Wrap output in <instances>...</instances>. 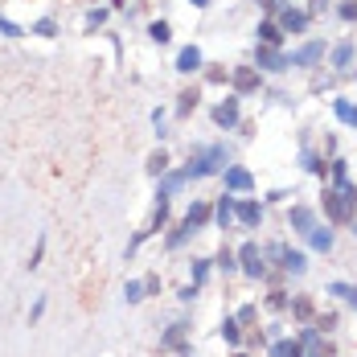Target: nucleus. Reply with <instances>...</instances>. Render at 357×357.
Here are the masks:
<instances>
[{"mask_svg": "<svg viewBox=\"0 0 357 357\" xmlns=\"http://www.w3.org/2000/svg\"><path fill=\"white\" fill-rule=\"evenodd\" d=\"M33 33H37V37H54V33H58V25H54L50 17H41V21L33 25Z\"/></svg>", "mask_w": 357, "mask_h": 357, "instance_id": "41", "label": "nucleus"}, {"mask_svg": "<svg viewBox=\"0 0 357 357\" xmlns=\"http://www.w3.org/2000/svg\"><path fill=\"white\" fill-rule=\"evenodd\" d=\"M197 296H202V287H197V284H185V287L177 291V300H181V304H193Z\"/></svg>", "mask_w": 357, "mask_h": 357, "instance_id": "40", "label": "nucleus"}, {"mask_svg": "<svg viewBox=\"0 0 357 357\" xmlns=\"http://www.w3.org/2000/svg\"><path fill=\"white\" fill-rule=\"evenodd\" d=\"M308 243H312V250H321V255H328L337 238H333V230H328V226H312V234H308Z\"/></svg>", "mask_w": 357, "mask_h": 357, "instance_id": "26", "label": "nucleus"}, {"mask_svg": "<svg viewBox=\"0 0 357 357\" xmlns=\"http://www.w3.org/2000/svg\"><path fill=\"white\" fill-rule=\"evenodd\" d=\"M169 214H173V210H169V197L156 193V210H152V222H148V234H160V230L169 226Z\"/></svg>", "mask_w": 357, "mask_h": 357, "instance_id": "23", "label": "nucleus"}, {"mask_svg": "<svg viewBox=\"0 0 357 357\" xmlns=\"http://www.w3.org/2000/svg\"><path fill=\"white\" fill-rule=\"evenodd\" d=\"M328 177H333V185H345V181H349V165H345L341 156H333V160H328Z\"/></svg>", "mask_w": 357, "mask_h": 357, "instance_id": "34", "label": "nucleus"}, {"mask_svg": "<svg viewBox=\"0 0 357 357\" xmlns=\"http://www.w3.org/2000/svg\"><path fill=\"white\" fill-rule=\"evenodd\" d=\"M300 165H304V173H308V177H317V181L328 177V160H324L321 152H312V148H304V152H300Z\"/></svg>", "mask_w": 357, "mask_h": 357, "instance_id": "14", "label": "nucleus"}, {"mask_svg": "<svg viewBox=\"0 0 357 357\" xmlns=\"http://www.w3.org/2000/svg\"><path fill=\"white\" fill-rule=\"evenodd\" d=\"M284 243H271V247H267V250H263V255H267V259H275V267H280V263H284Z\"/></svg>", "mask_w": 357, "mask_h": 357, "instance_id": "46", "label": "nucleus"}, {"mask_svg": "<svg viewBox=\"0 0 357 357\" xmlns=\"http://www.w3.org/2000/svg\"><path fill=\"white\" fill-rule=\"evenodd\" d=\"M333 66H337V70H349V66H354V45H349V41L333 50Z\"/></svg>", "mask_w": 357, "mask_h": 357, "instance_id": "32", "label": "nucleus"}, {"mask_svg": "<svg viewBox=\"0 0 357 357\" xmlns=\"http://www.w3.org/2000/svg\"><path fill=\"white\" fill-rule=\"evenodd\" d=\"M210 271H214V259H193V263H189V275H193V284L197 287L210 280Z\"/></svg>", "mask_w": 357, "mask_h": 357, "instance_id": "29", "label": "nucleus"}, {"mask_svg": "<svg viewBox=\"0 0 357 357\" xmlns=\"http://www.w3.org/2000/svg\"><path fill=\"white\" fill-rule=\"evenodd\" d=\"M321 8H328V0H312L308 4V13H321Z\"/></svg>", "mask_w": 357, "mask_h": 357, "instance_id": "50", "label": "nucleus"}, {"mask_svg": "<svg viewBox=\"0 0 357 357\" xmlns=\"http://www.w3.org/2000/svg\"><path fill=\"white\" fill-rule=\"evenodd\" d=\"M222 181H226V193H250L255 189V177H250V169H243V165H226L222 169Z\"/></svg>", "mask_w": 357, "mask_h": 357, "instance_id": "10", "label": "nucleus"}, {"mask_svg": "<svg viewBox=\"0 0 357 357\" xmlns=\"http://www.w3.org/2000/svg\"><path fill=\"white\" fill-rule=\"evenodd\" d=\"M291 317H296V321H312V317H317L312 300H308V296H291Z\"/></svg>", "mask_w": 357, "mask_h": 357, "instance_id": "28", "label": "nucleus"}, {"mask_svg": "<svg viewBox=\"0 0 357 357\" xmlns=\"http://www.w3.org/2000/svg\"><path fill=\"white\" fill-rule=\"evenodd\" d=\"M193 107H197V91H181L177 95V115H189Z\"/></svg>", "mask_w": 357, "mask_h": 357, "instance_id": "36", "label": "nucleus"}, {"mask_svg": "<svg viewBox=\"0 0 357 357\" xmlns=\"http://www.w3.org/2000/svg\"><path fill=\"white\" fill-rule=\"evenodd\" d=\"M238 271L247 280H267V255L259 250V243H243L238 247Z\"/></svg>", "mask_w": 357, "mask_h": 357, "instance_id": "3", "label": "nucleus"}, {"mask_svg": "<svg viewBox=\"0 0 357 357\" xmlns=\"http://www.w3.org/2000/svg\"><path fill=\"white\" fill-rule=\"evenodd\" d=\"M234 202H238V193H222L218 197V206H214V222L226 230L230 222H234Z\"/></svg>", "mask_w": 357, "mask_h": 357, "instance_id": "19", "label": "nucleus"}, {"mask_svg": "<svg viewBox=\"0 0 357 357\" xmlns=\"http://www.w3.org/2000/svg\"><path fill=\"white\" fill-rule=\"evenodd\" d=\"M41 259H45V234L37 238V247H33V255H29V263H25V267H29V271H37V267H41Z\"/></svg>", "mask_w": 357, "mask_h": 357, "instance_id": "37", "label": "nucleus"}, {"mask_svg": "<svg viewBox=\"0 0 357 357\" xmlns=\"http://www.w3.org/2000/svg\"><path fill=\"white\" fill-rule=\"evenodd\" d=\"M144 296H148L144 280H128V284H123V304H140Z\"/></svg>", "mask_w": 357, "mask_h": 357, "instance_id": "31", "label": "nucleus"}, {"mask_svg": "<svg viewBox=\"0 0 357 357\" xmlns=\"http://www.w3.org/2000/svg\"><path fill=\"white\" fill-rule=\"evenodd\" d=\"M259 4H263V8H275V4H280V0H259Z\"/></svg>", "mask_w": 357, "mask_h": 357, "instance_id": "52", "label": "nucleus"}, {"mask_svg": "<svg viewBox=\"0 0 357 357\" xmlns=\"http://www.w3.org/2000/svg\"><path fill=\"white\" fill-rule=\"evenodd\" d=\"M337 13H341V21H357V0H345V4H337Z\"/></svg>", "mask_w": 357, "mask_h": 357, "instance_id": "43", "label": "nucleus"}, {"mask_svg": "<svg viewBox=\"0 0 357 357\" xmlns=\"http://www.w3.org/2000/svg\"><path fill=\"white\" fill-rule=\"evenodd\" d=\"M267 354L271 357H304V345H300L296 337H280V341L267 345Z\"/></svg>", "mask_w": 357, "mask_h": 357, "instance_id": "21", "label": "nucleus"}, {"mask_svg": "<svg viewBox=\"0 0 357 357\" xmlns=\"http://www.w3.org/2000/svg\"><path fill=\"white\" fill-rule=\"evenodd\" d=\"M333 115H337V123L357 128V103L354 99H333Z\"/></svg>", "mask_w": 357, "mask_h": 357, "instance_id": "24", "label": "nucleus"}, {"mask_svg": "<svg viewBox=\"0 0 357 357\" xmlns=\"http://www.w3.org/2000/svg\"><path fill=\"white\" fill-rule=\"evenodd\" d=\"M148 37H152L156 45H169V41H173V29H169V21H152V25H148Z\"/></svg>", "mask_w": 357, "mask_h": 357, "instance_id": "33", "label": "nucleus"}, {"mask_svg": "<svg viewBox=\"0 0 357 357\" xmlns=\"http://www.w3.org/2000/svg\"><path fill=\"white\" fill-rule=\"evenodd\" d=\"M41 317H45V296H37L33 300V308H29V324H37Z\"/></svg>", "mask_w": 357, "mask_h": 357, "instance_id": "44", "label": "nucleus"}, {"mask_svg": "<svg viewBox=\"0 0 357 357\" xmlns=\"http://www.w3.org/2000/svg\"><path fill=\"white\" fill-rule=\"evenodd\" d=\"M280 271H287L291 280H300V275L308 271V255H304V250H296V247H287V250H284V263H280Z\"/></svg>", "mask_w": 357, "mask_h": 357, "instance_id": "13", "label": "nucleus"}, {"mask_svg": "<svg viewBox=\"0 0 357 357\" xmlns=\"http://www.w3.org/2000/svg\"><path fill=\"white\" fill-rule=\"evenodd\" d=\"M308 21H312V13L308 8H291V4H284L280 8V29L291 37H300V33H308Z\"/></svg>", "mask_w": 357, "mask_h": 357, "instance_id": "7", "label": "nucleus"}, {"mask_svg": "<svg viewBox=\"0 0 357 357\" xmlns=\"http://www.w3.org/2000/svg\"><path fill=\"white\" fill-rule=\"evenodd\" d=\"M160 354H189V324L177 321L160 333Z\"/></svg>", "mask_w": 357, "mask_h": 357, "instance_id": "5", "label": "nucleus"}, {"mask_svg": "<svg viewBox=\"0 0 357 357\" xmlns=\"http://www.w3.org/2000/svg\"><path fill=\"white\" fill-rule=\"evenodd\" d=\"M177 357H189V354H177Z\"/></svg>", "mask_w": 357, "mask_h": 357, "instance_id": "55", "label": "nucleus"}, {"mask_svg": "<svg viewBox=\"0 0 357 357\" xmlns=\"http://www.w3.org/2000/svg\"><path fill=\"white\" fill-rule=\"evenodd\" d=\"M218 337H222L230 349H238V345H243V324H238V317H222V328H218Z\"/></svg>", "mask_w": 357, "mask_h": 357, "instance_id": "20", "label": "nucleus"}, {"mask_svg": "<svg viewBox=\"0 0 357 357\" xmlns=\"http://www.w3.org/2000/svg\"><path fill=\"white\" fill-rule=\"evenodd\" d=\"M0 33H4V37H21V25H17V21H8V17H0Z\"/></svg>", "mask_w": 357, "mask_h": 357, "instance_id": "45", "label": "nucleus"}, {"mask_svg": "<svg viewBox=\"0 0 357 357\" xmlns=\"http://www.w3.org/2000/svg\"><path fill=\"white\" fill-rule=\"evenodd\" d=\"M321 58H324V41H308V45H300V50H291V54H287V66L308 70V66H317Z\"/></svg>", "mask_w": 357, "mask_h": 357, "instance_id": "8", "label": "nucleus"}, {"mask_svg": "<svg viewBox=\"0 0 357 357\" xmlns=\"http://www.w3.org/2000/svg\"><path fill=\"white\" fill-rule=\"evenodd\" d=\"M185 218H189V222H193V226L202 230V226H210V222H214V206H210V202H193Z\"/></svg>", "mask_w": 357, "mask_h": 357, "instance_id": "25", "label": "nucleus"}, {"mask_svg": "<svg viewBox=\"0 0 357 357\" xmlns=\"http://www.w3.org/2000/svg\"><path fill=\"white\" fill-rule=\"evenodd\" d=\"M103 21H107V8H91V13H86V29H91V33H95Z\"/></svg>", "mask_w": 357, "mask_h": 357, "instance_id": "38", "label": "nucleus"}, {"mask_svg": "<svg viewBox=\"0 0 357 357\" xmlns=\"http://www.w3.org/2000/svg\"><path fill=\"white\" fill-rule=\"evenodd\" d=\"M148 173H152V177H156V181H160V177H165V173H169V152H165V148L148 156Z\"/></svg>", "mask_w": 357, "mask_h": 357, "instance_id": "30", "label": "nucleus"}, {"mask_svg": "<svg viewBox=\"0 0 357 357\" xmlns=\"http://www.w3.org/2000/svg\"><path fill=\"white\" fill-rule=\"evenodd\" d=\"M193 234H197V226H193L189 218H181V226L173 230V234H169V238H165V247H169V250H181L185 243H189V238H193Z\"/></svg>", "mask_w": 357, "mask_h": 357, "instance_id": "22", "label": "nucleus"}, {"mask_svg": "<svg viewBox=\"0 0 357 357\" xmlns=\"http://www.w3.org/2000/svg\"><path fill=\"white\" fill-rule=\"evenodd\" d=\"M226 144H206V148H193V156H189V181H206L214 177V173H222V165H226Z\"/></svg>", "mask_w": 357, "mask_h": 357, "instance_id": "2", "label": "nucleus"}, {"mask_svg": "<svg viewBox=\"0 0 357 357\" xmlns=\"http://www.w3.org/2000/svg\"><path fill=\"white\" fill-rule=\"evenodd\" d=\"M214 267H218V271H226V275H234V271H238V250L222 247V250L214 255Z\"/></svg>", "mask_w": 357, "mask_h": 357, "instance_id": "27", "label": "nucleus"}, {"mask_svg": "<svg viewBox=\"0 0 357 357\" xmlns=\"http://www.w3.org/2000/svg\"><path fill=\"white\" fill-rule=\"evenodd\" d=\"M234 317H238V324L247 328V324H255V317H259V308H255V304H247V308H238Z\"/></svg>", "mask_w": 357, "mask_h": 357, "instance_id": "42", "label": "nucleus"}, {"mask_svg": "<svg viewBox=\"0 0 357 357\" xmlns=\"http://www.w3.org/2000/svg\"><path fill=\"white\" fill-rule=\"evenodd\" d=\"M267 308H271V312H287V308H291V296H287V291H280V287H275V291L267 296Z\"/></svg>", "mask_w": 357, "mask_h": 357, "instance_id": "35", "label": "nucleus"}, {"mask_svg": "<svg viewBox=\"0 0 357 357\" xmlns=\"http://www.w3.org/2000/svg\"><path fill=\"white\" fill-rule=\"evenodd\" d=\"M230 86H234V95H250V91L263 86V70L259 66H234L230 70Z\"/></svg>", "mask_w": 357, "mask_h": 357, "instance_id": "6", "label": "nucleus"}, {"mask_svg": "<svg viewBox=\"0 0 357 357\" xmlns=\"http://www.w3.org/2000/svg\"><path fill=\"white\" fill-rule=\"evenodd\" d=\"M234 357H250V354H234Z\"/></svg>", "mask_w": 357, "mask_h": 357, "instance_id": "54", "label": "nucleus"}, {"mask_svg": "<svg viewBox=\"0 0 357 357\" xmlns=\"http://www.w3.org/2000/svg\"><path fill=\"white\" fill-rule=\"evenodd\" d=\"M255 41L259 45H284V29H280V21H259V29H255Z\"/></svg>", "mask_w": 357, "mask_h": 357, "instance_id": "16", "label": "nucleus"}, {"mask_svg": "<svg viewBox=\"0 0 357 357\" xmlns=\"http://www.w3.org/2000/svg\"><path fill=\"white\" fill-rule=\"evenodd\" d=\"M189 4H193V8H210V0H189Z\"/></svg>", "mask_w": 357, "mask_h": 357, "instance_id": "51", "label": "nucleus"}, {"mask_svg": "<svg viewBox=\"0 0 357 357\" xmlns=\"http://www.w3.org/2000/svg\"><path fill=\"white\" fill-rule=\"evenodd\" d=\"M296 341L304 345V354H324V333L317 328V324H308V328H300V333H296Z\"/></svg>", "mask_w": 357, "mask_h": 357, "instance_id": "18", "label": "nucleus"}, {"mask_svg": "<svg viewBox=\"0 0 357 357\" xmlns=\"http://www.w3.org/2000/svg\"><path fill=\"white\" fill-rule=\"evenodd\" d=\"M234 222H238V226H259V222H263V206H259V202H255V197H238V202H234Z\"/></svg>", "mask_w": 357, "mask_h": 357, "instance_id": "11", "label": "nucleus"}, {"mask_svg": "<svg viewBox=\"0 0 357 357\" xmlns=\"http://www.w3.org/2000/svg\"><path fill=\"white\" fill-rule=\"evenodd\" d=\"M238 99H243V95H226V99L214 107V123L222 128V132H234V128L243 123V107H238Z\"/></svg>", "mask_w": 357, "mask_h": 357, "instance_id": "4", "label": "nucleus"}, {"mask_svg": "<svg viewBox=\"0 0 357 357\" xmlns=\"http://www.w3.org/2000/svg\"><path fill=\"white\" fill-rule=\"evenodd\" d=\"M144 238H148V230H136V234H132V243H128V255H136V250H140V243Z\"/></svg>", "mask_w": 357, "mask_h": 357, "instance_id": "47", "label": "nucleus"}, {"mask_svg": "<svg viewBox=\"0 0 357 357\" xmlns=\"http://www.w3.org/2000/svg\"><path fill=\"white\" fill-rule=\"evenodd\" d=\"M255 66L267 74H280L287 70V54H280L275 45H255Z\"/></svg>", "mask_w": 357, "mask_h": 357, "instance_id": "9", "label": "nucleus"}, {"mask_svg": "<svg viewBox=\"0 0 357 357\" xmlns=\"http://www.w3.org/2000/svg\"><path fill=\"white\" fill-rule=\"evenodd\" d=\"M349 226H354V234H357V222H349Z\"/></svg>", "mask_w": 357, "mask_h": 357, "instance_id": "53", "label": "nucleus"}, {"mask_svg": "<svg viewBox=\"0 0 357 357\" xmlns=\"http://www.w3.org/2000/svg\"><path fill=\"white\" fill-rule=\"evenodd\" d=\"M144 287H148V296H156V291H160V275H148V280H144Z\"/></svg>", "mask_w": 357, "mask_h": 357, "instance_id": "48", "label": "nucleus"}, {"mask_svg": "<svg viewBox=\"0 0 357 357\" xmlns=\"http://www.w3.org/2000/svg\"><path fill=\"white\" fill-rule=\"evenodd\" d=\"M337 321H341L337 312H321V317H317V328H321V333H333V328H337Z\"/></svg>", "mask_w": 357, "mask_h": 357, "instance_id": "39", "label": "nucleus"}, {"mask_svg": "<svg viewBox=\"0 0 357 357\" xmlns=\"http://www.w3.org/2000/svg\"><path fill=\"white\" fill-rule=\"evenodd\" d=\"M345 304H349V308H357V284L349 287V296H345Z\"/></svg>", "mask_w": 357, "mask_h": 357, "instance_id": "49", "label": "nucleus"}, {"mask_svg": "<svg viewBox=\"0 0 357 357\" xmlns=\"http://www.w3.org/2000/svg\"><path fill=\"white\" fill-rule=\"evenodd\" d=\"M287 226H291L296 234H312V226H317V214H312L308 206H291V210H287Z\"/></svg>", "mask_w": 357, "mask_h": 357, "instance_id": "12", "label": "nucleus"}, {"mask_svg": "<svg viewBox=\"0 0 357 357\" xmlns=\"http://www.w3.org/2000/svg\"><path fill=\"white\" fill-rule=\"evenodd\" d=\"M185 181H189V173H185V169H169V173L160 177V185H156V193H160V197H173V193H181V189H185Z\"/></svg>", "mask_w": 357, "mask_h": 357, "instance_id": "15", "label": "nucleus"}, {"mask_svg": "<svg viewBox=\"0 0 357 357\" xmlns=\"http://www.w3.org/2000/svg\"><path fill=\"white\" fill-rule=\"evenodd\" d=\"M202 66H206V58H202V50H197V45H185V50L177 54V70L181 74H197Z\"/></svg>", "mask_w": 357, "mask_h": 357, "instance_id": "17", "label": "nucleus"}, {"mask_svg": "<svg viewBox=\"0 0 357 357\" xmlns=\"http://www.w3.org/2000/svg\"><path fill=\"white\" fill-rule=\"evenodd\" d=\"M354 214H357V185L354 181L324 185V218L333 226H341V222H354Z\"/></svg>", "mask_w": 357, "mask_h": 357, "instance_id": "1", "label": "nucleus"}]
</instances>
